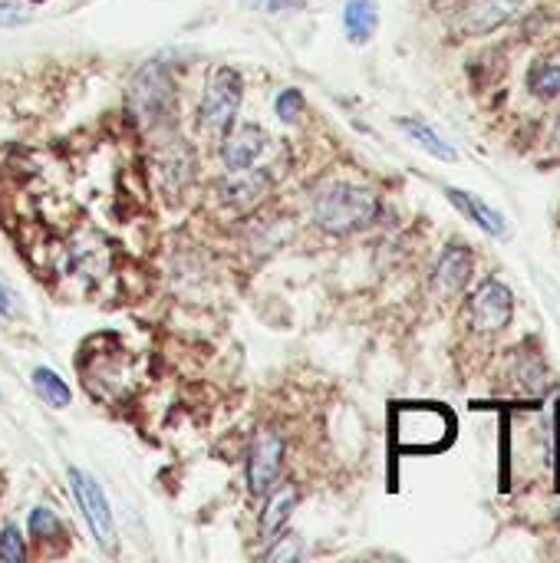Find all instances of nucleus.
I'll return each instance as SVG.
<instances>
[{"label": "nucleus", "instance_id": "obj_1", "mask_svg": "<svg viewBox=\"0 0 560 563\" xmlns=\"http://www.w3.org/2000/svg\"><path fill=\"white\" fill-rule=\"evenodd\" d=\"M379 215V198L376 191L360 185H330L323 195H317L313 205V218L327 234L346 238V234L366 231Z\"/></svg>", "mask_w": 560, "mask_h": 563}, {"label": "nucleus", "instance_id": "obj_2", "mask_svg": "<svg viewBox=\"0 0 560 563\" xmlns=\"http://www.w3.org/2000/svg\"><path fill=\"white\" fill-rule=\"evenodd\" d=\"M241 96H244V80L234 66H218V70L208 73L205 93H201L198 103V129L208 142H221L228 135L234 119H238Z\"/></svg>", "mask_w": 560, "mask_h": 563}, {"label": "nucleus", "instance_id": "obj_3", "mask_svg": "<svg viewBox=\"0 0 560 563\" xmlns=\"http://www.w3.org/2000/svg\"><path fill=\"white\" fill-rule=\"evenodd\" d=\"M132 112L142 126H162L175 116V80L172 66L162 60L145 63L132 80Z\"/></svg>", "mask_w": 560, "mask_h": 563}, {"label": "nucleus", "instance_id": "obj_4", "mask_svg": "<svg viewBox=\"0 0 560 563\" xmlns=\"http://www.w3.org/2000/svg\"><path fill=\"white\" fill-rule=\"evenodd\" d=\"M70 484H73V498L80 504L86 524L93 527V537L99 540V547L116 550V524H112L109 501H106L103 488H99V481L80 468H70Z\"/></svg>", "mask_w": 560, "mask_h": 563}, {"label": "nucleus", "instance_id": "obj_5", "mask_svg": "<svg viewBox=\"0 0 560 563\" xmlns=\"http://www.w3.org/2000/svg\"><path fill=\"white\" fill-rule=\"evenodd\" d=\"M468 317L478 333H501L514 317V294L508 284L488 277L468 300Z\"/></svg>", "mask_w": 560, "mask_h": 563}, {"label": "nucleus", "instance_id": "obj_6", "mask_svg": "<svg viewBox=\"0 0 560 563\" xmlns=\"http://www.w3.org/2000/svg\"><path fill=\"white\" fill-rule=\"evenodd\" d=\"M521 4L524 0H462L452 27L458 37H485V33L508 24L511 17H518Z\"/></svg>", "mask_w": 560, "mask_h": 563}, {"label": "nucleus", "instance_id": "obj_7", "mask_svg": "<svg viewBox=\"0 0 560 563\" xmlns=\"http://www.w3.org/2000/svg\"><path fill=\"white\" fill-rule=\"evenodd\" d=\"M284 465V438L274 429H261L248 448V488L251 494H267L277 484Z\"/></svg>", "mask_w": 560, "mask_h": 563}, {"label": "nucleus", "instance_id": "obj_8", "mask_svg": "<svg viewBox=\"0 0 560 563\" xmlns=\"http://www.w3.org/2000/svg\"><path fill=\"white\" fill-rule=\"evenodd\" d=\"M475 274V254L465 244H448L432 267V294L442 300L458 297Z\"/></svg>", "mask_w": 560, "mask_h": 563}, {"label": "nucleus", "instance_id": "obj_9", "mask_svg": "<svg viewBox=\"0 0 560 563\" xmlns=\"http://www.w3.org/2000/svg\"><path fill=\"white\" fill-rule=\"evenodd\" d=\"M267 142H271V135H267L261 126H254V122H244V126H231L228 135L221 139L224 168H231V172H241V168H254V162L264 155Z\"/></svg>", "mask_w": 560, "mask_h": 563}, {"label": "nucleus", "instance_id": "obj_10", "mask_svg": "<svg viewBox=\"0 0 560 563\" xmlns=\"http://www.w3.org/2000/svg\"><path fill=\"white\" fill-rule=\"evenodd\" d=\"M271 195V175L267 172H251V168H241V172H231L228 182L221 185V198L224 205L234 211H251L261 201Z\"/></svg>", "mask_w": 560, "mask_h": 563}, {"label": "nucleus", "instance_id": "obj_11", "mask_svg": "<svg viewBox=\"0 0 560 563\" xmlns=\"http://www.w3.org/2000/svg\"><path fill=\"white\" fill-rule=\"evenodd\" d=\"M445 195H448V201H452V205H455L458 211H462V215H465L468 221H475L481 231L491 234V238H501V234L508 231V224H504L501 211H495L491 205H485V201H481L478 195H472V191L445 188Z\"/></svg>", "mask_w": 560, "mask_h": 563}, {"label": "nucleus", "instance_id": "obj_12", "mask_svg": "<svg viewBox=\"0 0 560 563\" xmlns=\"http://www.w3.org/2000/svg\"><path fill=\"white\" fill-rule=\"evenodd\" d=\"M297 484L287 481V484H274L271 491H267V504H264V514H261V537L271 544L277 537V531H284L290 511H294L297 504Z\"/></svg>", "mask_w": 560, "mask_h": 563}, {"label": "nucleus", "instance_id": "obj_13", "mask_svg": "<svg viewBox=\"0 0 560 563\" xmlns=\"http://www.w3.org/2000/svg\"><path fill=\"white\" fill-rule=\"evenodd\" d=\"M376 27H379L376 0H346V7H343V30H346V37H350V43L363 47V43L373 40Z\"/></svg>", "mask_w": 560, "mask_h": 563}, {"label": "nucleus", "instance_id": "obj_14", "mask_svg": "<svg viewBox=\"0 0 560 563\" xmlns=\"http://www.w3.org/2000/svg\"><path fill=\"white\" fill-rule=\"evenodd\" d=\"M399 129L406 132L409 139L419 145V149L429 152L432 159H439V162H455L458 159V152L452 149V145H448L435 129L425 126V122H419V119H399Z\"/></svg>", "mask_w": 560, "mask_h": 563}, {"label": "nucleus", "instance_id": "obj_15", "mask_svg": "<svg viewBox=\"0 0 560 563\" xmlns=\"http://www.w3.org/2000/svg\"><path fill=\"white\" fill-rule=\"evenodd\" d=\"M524 83H528L534 99H541V103H554V99H560V63L537 60L528 70V80Z\"/></svg>", "mask_w": 560, "mask_h": 563}, {"label": "nucleus", "instance_id": "obj_16", "mask_svg": "<svg viewBox=\"0 0 560 563\" xmlns=\"http://www.w3.org/2000/svg\"><path fill=\"white\" fill-rule=\"evenodd\" d=\"M33 386H37L40 399L50 402V405H56V409H66V405L73 402L70 386H66V382L56 376L53 369H47V366H37V369H33Z\"/></svg>", "mask_w": 560, "mask_h": 563}, {"label": "nucleus", "instance_id": "obj_17", "mask_svg": "<svg viewBox=\"0 0 560 563\" xmlns=\"http://www.w3.org/2000/svg\"><path fill=\"white\" fill-rule=\"evenodd\" d=\"M30 537L40 540V544H56V540L63 537V524L60 517L47 508H37L30 514Z\"/></svg>", "mask_w": 560, "mask_h": 563}, {"label": "nucleus", "instance_id": "obj_18", "mask_svg": "<svg viewBox=\"0 0 560 563\" xmlns=\"http://www.w3.org/2000/svg\"><path fill=\"white\" fill-rule=\"evenodd\" d=\"M0 560L4 563H24L27 560V544L24 537L14 524H7L4 531H0Z\"/></svg>", "mask_w": 560, "mask_h": 563}, {"label": "nucleus", "instance_id": "obj_19", "mask_svg": "<svg viewBox=\"0 0 560 563\" xmlns=\"http://www.w3.org/2000/svg\"><path fill=\"white\" fill-rule=\"evenodd\" d=\"M300 112H304V96H300L297 89H284V93L277 96V116L284 122H294Z\"/></svg>", "mask_w": 560, "mask_h": 563}, {"label": "nucleus", "instance_id": "obj_20", "mask_svg": "<svg viewBox=\"0 0 560 563\" xmlns=\"http://www.w3.org/2000/svg\"><path fill=\"white\" fill-rule=\"evenodd\" d=\"M251 7L264 14H287V10H304L307 0H251Z\"/></svg>", "mask_w": 560, "mask_h": 563}, {"label": "nucleus", "instance_id": "obj_21", "mask_svg": "<svg viewBox=\"0 0 560 563\" xmlns=\"http://www.w3.org/2000/svg\"><path fill=\"white\" fill-rule=\"evenodd\" d=\"M24 24H30L27 10H20L17 4H7V0H0V27H24Z\"/></svg>", "mask_w": 560, "mask_h": 563}, {"label": "nucleus", "instance_id": "obj_22", "mask_svg": "<svg viewBox=\"0 0 560 563\" xmlns=\"http://www.w3.org/2000/svg\"><path fill=\"white\" fill-rule=\"evenodd\" d=\"M274 547H267V560H284V557H297L300 554V544L294 534H284V544H277L271 540Z\"/></svg>", "mask_w": 560, "mask_h": 563}, {"label": "nucleus", "instance_id": "obj_23", "mask_svg": "<svg viewBox=\"0 0 560 563\" xmlns=\"http://www.w3.org/2000/svg\"><path fill=\"white\" fill-rule=\"evenodd\" d=\"M0 313H4V317H10V313H14V303H10V294L4 287H0Z\"/></svg>", "mask_w": 560, "mask_h": 563}, {"label": "nucleus", "instance_id": "obj_24", "mask_svg": "<svg viewBox=\"0 0 560 563\" xmlns=\"http://www.w3.org/2000/svg\"><path fill=\"white\" fill-rule=\"evenodd\" d=\"M551 135H554V142H557V149H560V116H557V122H554V132H551Z\"/></svg>", "mask_w": 560, "mask_h": 563}]
</instances>
